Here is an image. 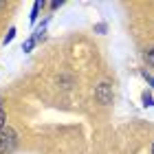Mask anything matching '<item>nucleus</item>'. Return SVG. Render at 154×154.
Masks as SVG:
<instances>
[{"instance_id":"nucleus-8","label":"nucleus","mask_w":154,"mask_h":154,"mask_svg":"<svg viewBox=\"0 0 154 154\" xmlns=\"http://www.w3.org/2000/svg\"><path fill=\"white\" fill-rule=\"evenodd\" d=\"M7 128V115H5V110L0 108V130H5Z\"/></svg>"},{"instance_id":"nucleus-5","label":"nucleus","mask_w":154,"mask_h":154,"mask_svg":"<svg viewBox=\"0 0 154 154\" xmlns=\"http://www.w3.org/2000/svg\"><path fill=\"white\" fill-rule=\"evenodd\" d=\"M42 7H44L42 2H35V5H33V11H31V22H35V20H38V13H40Z\"/></svg>"},{"instance_id":"nucleus-10","label":"nucleus","mask_w":154,"mask_h":154,"mask_svg":"<svg viewBox=\"0 0 154 154\" xmlns=\"http://www.w3.org/2000/svg\"><path fill=\"white\" fill-rule=\"evenodd\" d=\"M152 154H154V143H152Z\"/></svg>"},{"instance_id":"nucleus-6","label":"nucleus","mask_w":154,"mask_h":154,"mask_svg":"<svg viewBox=\"0 0 154 154\" xmlns=\"http://www.w3.org/2000/svg\"><path fill=\"white\" fill-rule=\"evenodd\" d=\"M33 46H35V38H29V40H26V42H24V46H22V51H24V53H29V51H31V48H33Z\"/></svg>"},{"instance_id":"nucleus-9","label":"nucleus","mask_w":154,"mask_h":154,"mask_svg":"<svg viewBox=\"0 0 154 154\" xmlns=\"http://www.w3.org/2000/svg\"><path fill=\"white\" fill-rule=\"evenodd\" d=\"M143 77H145V79H148V82L152 84V88H154V75H150L148 71H143Z\"/></svg>"},{"instance_id":"nucleus-3","label":"nucleus","mask_w":154,"mask_h":154,"mask_svg":"<svg viewBox=\"0 0 154 154\" xmlns=\"http://www.w3.org/2000/svg\"><path fill=\"white\" fill-rule=\"evenodd\" d=\"M143 60L148 62L150 66H154V46H148V48L143 51Z\"/></svg>"},{"instance_id":"nucleus-4","label":"nucleus","mask_w":154,"mask_h":154,"mask_svg":"<svg viewBox=\"0 0 154 154\" xmlns=\"http://www.w3.org/2000/svg\"><path fill=\"white\" fill-rule=\"evenodd\" d=\"M141 99H143V106H145V108H152V106H154V97L148 93V90L141 95Z\"/></svg>"},{"instance_id":"nucleus-2","label":"nucleus","mask_w":154,"mask_h":154,"mask_svg":"<svg viewBox=\"0 0 154 154\" xmlns=\"http://www.w3.org/2000/svg\"><path fill=\"white\" fill-rule=\"evenodd\" d=\"M95 99L101 103V106H110L112 103V86L106 82H101L99 86L95 88Z\"/></svg>"},{"instance_id":"nucleus-7","label":"nucleus","mask_w":154,"mask_h":154,"mask_svg":"<svg viewBox=\"0 0 154 154\" xmlns=\"http://www.w3.org/2000/svg\"><path fill=\"white\" fill-rule=\"evenodd\" d=\"M13 38H16V26H11V29H9V33L5 35V44H9V42H11Z\"/></svg>"},{"instance_id":"nucleus-1","label":"nucleus","mask_w":154,"mask_h":154,"mask_svg":"<svg viewBox=\"0 0 154 154\" xmlns=\"http://www.w3.org/2000/svg\"><path fill=\"white\" fill-rule=\"evenodd\" d=\"M16 145H18V134H16V130L9 128L7 125L5 130H0V154H9L16 150Z\"/></svg>"}]
</instances>
